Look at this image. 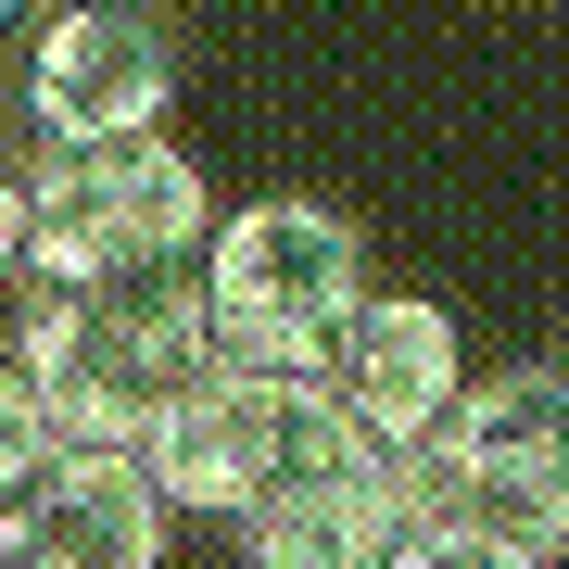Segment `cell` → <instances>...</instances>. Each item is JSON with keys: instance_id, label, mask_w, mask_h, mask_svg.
I'll return each mask as SVG.
<instances>
[{"instance_id": "6da1fadb", "label": "cell", "mask_w": 569, "mask_h": 569, "mask_svg": "<svg viewBox=\"0 0 569 569\" xmlns=\"http://www.w3.org/2000/svg\"><path fill=\"white\" fill-rule=\"evenodd\" d=\"M13 355L39 380L51 456H127L140 468L178 406L216 380V329H203V279H102V291H26L13 305Z\"/></svg>"}, {"instance_id": "7a4b0ae2", "label": "cell", "mask_w": 569, "mask_h": 569, "mask_svg": "<svg viewBox=\"0 0 569 569\" xmlns=\"http://www.w3.org/2000/svg\"><path fill=\"white\" fill-rule=\"evenodd\" d=\"M190 279H203L216 380H329V355H342V329L367 305V228L342 203L266 190V203L216 216Z\"/></svg>"}, {"instance_id": "3957f363", "label": "cell", "mask_w": 569, "mask_h": 569, "mask_svg": "<svg viewBox=\"0 0 569 569\" xmlns=\"http://www.w3.org/2000/svg\"><path fill=\"white\" fill-rule=\"evenodd\" d=\"M216 241V190L178 140L127 152H26V291H102V279H190ZM13 291V305H26Z\"/></svg>"}, {"instance_id": "277c9868", "label": "cell", "mask_w": 569, "mask_h": 569, "mask_svg": "<svg viewBox=\"0 0 569 569\" xmlns=\"http://www.w3.org/2000/svg\"><path fill=\"white\" fill-rule=\"evenodd\" d=\"M418 531H481L519 557H569V380L557 367H493L456 392V418L406 456Z\"/></svg>"}, {"instance_id": "5b68a950", "label": "cell", "mask_w": 569, "mask_h": 569, "mask_svg": "<svg viewBox=\"0 0 569 569\" xmlns=\"http://www.w3.org/2000/svg\"><path fill=\"white\" fill-rule=\"evenodd\" d=\"M164 102H178V26L152 0H51L26 26L13 63V140L26 152H127L164 140Z\"/></svg>"}, {"instance_id": "8992f818", "label": "cell", "mask_w": 569, "mask_h": 569, "mask_svg": "<svg viewBox=\"0 0 569 569\" xmlns=\"http://www.w3.org/2000/svg\"><path fill=\"white\" fill-rule=\"evenodd\" d=\"M342 443H355V418L329 406L317 380H203L178 406V430L140 456V481L164 493V519L241 531L266 493H291L317 456H342Z\"/></svg>"}, {"instance_id": "52a82bcc", "label": "cell", "mask_w": 569, "mask_h": 569, "mask_svg": "<svg viewBox=\"0 0 569 569\" xmlns=\"http://www.w3.org/2000/svg\"><path fill=\"white\" fill-rule=\"evenodd\" d=\"M317 392H329L380 456H418L430 430L456 418V392H468V342H456V317L430 305V291H367Z\"/></svg>"}, {"instance_id": "ba28073f", "label": "cell", "mask_w": 569, "mask_h": 569, "mask_svg": "<svg viewBox=\"0 0 569 569\" xmlns=\"http://www.w3.org/2000/svg\"><path fill=\"white\" fill-rule=\"evenodd\" d=\"M164 493L127 456H39L0 493V569H164Z\"/></svg>"}, {"instance_id": "9c48e42d", "label": "cell", "mask_w": 569, "mask_h": 569, "mask_svg": "<svg viewBox=\"0 0 569 569\" xmlns=\"http://www.w3.org/2000/svg\"><path fill=\"white\" fill-rule=\"evenodd\" d=\"M418 531V507H406V456H380L355 430L342 456H317L291 493H266V507L228 531L253 569H392V545Z\"/></svg>"}, {"instance_id": "30bf717a", "label": "cell", "mask_w": 569, "mask_h": 569, "mask_svg": "<svg viewBox=\"0 0 569 569\" xmlns=\"http://www.w3.org/2000/svg\"><path fill=\"white\" fill-rule=\"evenodd\" d=\"M39 456H51V418H39V380H26L13 329H0V493H13V481H26Z\"/></svg>"}, {"instance_id": "8fae6325", "label": "cell", "mask_w": 569, "mask_h": 569, "mask_svg": "<svg viewBox=\"0 0 569 569\" xmlns=\"http://www.w3.org/2000/svg\"><path fill=\"white\" fill-rule=\"evenodd\" d=\"M392 569H545V557L481 545V531H406V545H392Z\"/></svg>"}, {"instance_id": "7c38bea8", "label": "cell", "mask_w": 569, "mask_h": 569, "mask_svg": "<svg viewBox=\"0 0 569 569\" xmlns=\"http://www.w3.org/2000/svg\"><path fill=\"white\" fill-rule=\"evenodd\" d=\"M13 291H26V140H0V329H13Z\"/></svg>"}, {"instance_id": "4fadbf2b", "label": "cell", "mask_w": 569, "mask_h": 569, "mask_svg": "<svg viewBox=\"0 0 569 569\" xmlns=\"http://www.w3.org/2000/svg\"><path fill=\"white\" fill-rule=\"evenodd\" d=\"M557 380H569V355H557Z\"/></svg>"}]
</instances>
